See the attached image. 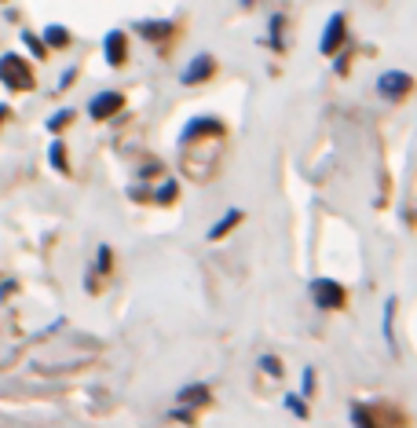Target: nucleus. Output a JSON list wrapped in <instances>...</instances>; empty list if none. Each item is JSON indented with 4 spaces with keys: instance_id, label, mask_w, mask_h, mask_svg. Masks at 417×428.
<instances>
[{
    "instance_id": "39448f33",
    "label": "nucleus",
    "mask_w": 417,
    "mask_h": 428,
    "mask_svg": "<svg viewBox=\"0 0 417 428\" xmlns=\"http://www.w3.org/2000/svg\"><path fill=\"white\" fill-rule=\"evenodd\" d=\"M212 70H216L212 55H209V51H198L194 59L184 66V73H179V81H184V84H202L205 77H212Z\"/></svg>"
},
{
    "instance_id": "9b49d317",
    "label": "nucleus",
    "mask_w": 417,
    "mask_h": 428,
    "mask_svg": "<svg viewBox=\"0 0 417 428\" xmlns=\"http://www.w3.org/2000/svg\"><path fill=\"white\" fill-rule=\"evenodd\" d=\"M176 399L184 403V406H198V403H205V399H209V388H205V384H187Z\"/></svg>"
},
{
    "instance_id": "6ab92c4d",
    "label": "nucleus",
    "mask_w": 417,
    "mask_h": 428,
    "mask_svg": "<svg viewBox=\"0 0 417 428\" xmlns=\"http://www.w3.org/2000/svg\"><path fill=\"white\" fill-rule=\"evenodd\" d=\"M352 424L355 428H373L370 414H366V406H352Z\"/></svg>"
},
{
    "instance_id": "f03ea898",
    "label": "nucleus",
    "mask_w": 417,
    "mask_h": 428,
    "mask_svg": "<svg viewBox=\"0 0 417 428\" xmlns=\"http://www.w3.org/2000/svg\"><path fill=\"white\" fill-rule=\"evenodd\" d=\"M312 296H315V304L322 311H333V308L344 304V289H340V282H333V278H315V282H312Z\"/></svg>"
},
{
    "instance_id": "393cba45",
    "label": "nucleus",
    "mask_w": 417,
    "mask_h": 428,
    "mask_svg": "<svg viewBox=\"0 0 417 428\" xmlns=\"http://www.w3.org/2000/svg\"><path fill=\"white\" fill-rule=\"evenodd\" d=\"M333 70H337V73L348 70V55H337V59H333Z\"/></svg>"
},
{
    "instance_id": "423d86ee",
    "label": "nucleus",
    "mask_w": 417,
    "mask_h": 428,
    "mask_svg": "<svg viewBox=\"0 0 417 428\" xmlns=\"http://www.w3.org/2000/svg\"><path fill=\"white\" fill-rule=\"evenodd\" d=\"M340 44H344V15L337 11V15H330V23H326V30L319 37V51L322 55H333Z\"/></svg>"
},
{
    "instance_id": "a211bd4d",
    "label": "nucleus",
    "mask_w": 417,
    "mask_h": 428,
    "mask_svg": "<svg viewBox=\"0 0 417 428\" xmlns=\"http://www.w3.org/2000/svg\"><path fill=\"white\" fill-rule=\"evenodd\" d=\"M70 118H74V110H59V114L48 118V132H59L63 125H70Z\"/></svg>"
},
{
    "instance_id": "9d476101",
    "label": "nucleus",
    "mask_w": 417,
    "mask_h": 428,
    "mask_svg": "<svg viewBox=\"0 0 417 428\" xmlns=\"http://www.w3.org/2000/svg\"><path fill=\"white\" fill-rule=\"evenodd\" d=\"M242 216H245L242 209H227V213H224V216H220V220H216L212 227H209V241H220V238H224L231 227H238V223H242Z\"/></svg>"
},
{
    "instance_id": "20e7f679",
    "label": "nucleus",
    "mask_w": 417,
    "mask_h": 428,
    "mask_svg": "<svg viewBox=\"0 0 417 428\" xmlns=\"http://www.w3.org/2000/svg\"><path fill=\"white\" fill-rule=\"evenodd\" d=\"M121 106H124L121 92H99V96H92V103H88V118H92V121H106V118H114Z\"/></svg>"
},
{
    "instance_id": "b1692460",
    "label": "nucleus",
    "mask_w": 417,
    "mask_h": 428,
    "mask_svg": "<svg viewBox=\"0 0 417 428\" xmlns=\"http://www.w3.org/2000/svg\"><path fill=\"white\" fill-rule=\"evenodd\" d=\"M74 77H77V70H66L63 81H59V88H70V84H74Z\"/></svg>"
},
{
    "instance_id": "f3484780",
    "label": "nucleus",
    "mask_w": 417,
    "mask_h": 428,
    "mask_svg": "<svg viewBox=\"0 0 417 428\" xmlns=\"http://www.w3.org/2000/svg\"><path fill=\"white\" fill-rule=\"evenodd\" d=\"M176 194H179L176 180H165V183L158 187V201H161V206H172V201H176Z\"/></svg>"
},
{
    "instance_id": "5701e85b",
    "label": "nucleus",
    "mask_w": 417,
    "mask_h": 428,
    "mask_svg": "<svg viewBox=\"0 0 417 428\" xmlns=\"http://www.w3.org/2000/svg\"><path fill=\"white\" fill-rule=\"evenodd\" d=\"M286 406H289V410H293L297 417H307V406H304V399H300V396L289 392V396H286Z\"/></svg>"
},
{
    "instance_id": "2eb2a0df",
    "label": "nucleus",
    "mask_w": 417,
    "mask_h": 428,
    "mask_svg": "<svg viewBox=\"0 0 417 428\" xmlns=\"http://www.w3.org/2000/svg\"><path fill=\"white\" fill-rule=\"evenodd\" d=\"M392 322H395V296H388V301H385V341L395 351V329H392Z\"/></svg>"
},
{
    "instance_id": "1a4fd4ad",
    "label": "nucleus",
    "mask_w": 417,
    "mask_h": 428,
    "mask_svg": "<svg viewBox=\"0 0 417 428\" xmlns=\"http://www.w3.org/2000/svg\"><path fill=\"white\" fill-rule=\"evenodd\" d=\"M172 30H176L172 18H165V23H150V18H139V23H136V33H143L147 41H165Z\"/></svg>"
},
{
    "instance_id": "dca6fc26",
    "label": "nucleus",
    "mask_w": 417,
    "mask_h": 428,
    "mask_svg": "<svg viewBox=\"0 0 417 428\" xmlns=\"http://www.w3.org/2000/svg\"><path fill=\"white\" fill-rule=\"evenodd\" d=\"M23 44H26V48H30V51H33V59H44V55H48V44H44V41H41V37H33V33H30V30H26V33H23Z\"/></svg>"
},
{
    "instance_id": "412c9836",
    "label": "nucleus",
    "mask_w": 417,
    "mask_h": 428,
    "mask_svg": "<svg viewBox=\"0 0 417 428\" xmlns=\"http://www.w3.org/2000/svg\"><path fill=\"white\" fill-rule=\"evenodd\" d=\"M110 260H114V249H110V246H99V256H96V268H99V271H110Z\"/></svg>"
},
{
    "instance_id": "ddd939ff",
    "label": "nucleus",
    "mask_w": 417,
    "mask_h": 428,
    "mask_svg": "<svg viewBox=\"0 0 417 428\" xmlns=\"http://www.w3.org/2000/svg\"><path fill=\"white\" fill-rule=\"evenodd\" d=\"M48 161H51V169H59V172L70 169V165H66V146H63V139H51V146H48Z\"/></svg>"
},
{
    "instance_id": "7ed1b4c3",
    "label": "nucleus",
    "mask_w": 417,
    "mask_h": 428,
    "mask_svg": "<svg viewBox=\"0 0 417 428\" xmlns=\"http://www.w3.org/2000/svg\"><path fill=\"white\" fill-rule=\"evenodd\" d=\"M410 84H413V81H410V73H403V70H385V73L377 77V92H380L385 99H399V96H406Z\"/></svg>"
},
{
    "instance_id": "f257e3e1",
    "label": "nucleus",
    "mask_w": 417,
    "mask_h": 428,
    "mask_svg": "<svg viewBox=\"0 0 417 428\" xmlns=\"http://www.w3.org/2000/svg\"><path fill=\"white\" fill-rule=\"evenodd\" d=\"M0 77H4V84L15 88V92L33 88V73H30V66L15 51H4V59H0Z\"/></svg>"
},
{
    "instance_id": "aec40b11",
    "label": "nucleus",
    "mask_w": 417,
    "mask_h": 428,
    "mask_svg": "<svg viewBox=\"0 0 417 428\" xmlns=\"http://www.w3.org/2000/svg\"><path fill=\"white\" fill-rule=\"evenodd\" d=\"M312 392H315V370L307 366L304 374H300V396H312Z\"/></svg>"
},
{
    "instance_id": "a878e982",
    "label": "nucleus",
    "mask_w": 417,
    "mask_h": 428,
    "mask_svg": "<svg viewBox=\"0 0 417 428\" xmlns=\"http://www.w3.org/2000/svg\"><path fill=\"white\" fill-rule=\"evenodd\" d=\"M242 4H252V0H242Z\"/></svg>"
},
{
    "instance_id": "f8f14e48",
    "label": "nucleus",
    "mask_w": 417,
    "mask_h": 428,
    "mask_svg": "<svg viewBox=\"0 0 417 428\" xmlns=\"http://www.w3.org/2000/svg\"><path fill=\"white\" fill-rule=\"evenodd\" d=\"M282 26H286V15H271V26H267V44L275 51H286L282 44Z\"/></svg>"
},
{
    "instance_id": "6e6552de",
    "label": "nucleus",
    "mask_w": 417,
    "mask_h": 428,
    "mask_svg": "<svg viewBox=\"0 0 417 428\" xmlns=\"http://www.w3.org/2000/svg\"><path fill=\"white\" fill-rule=\"evenodd\" d=\"M103 55H106V63H110V66L124 63V33L121 30H110L103 37Z\"/></svg>"
},
{
    "instance_id": "0eeeda50",
    "label": "nucleus",
    "mask_w": 417,
    "mask_h": 428,
    "mask_svg": "<svg viewBox=\"0 0 417 428\" xmlns=\"http://www.w3.org/2000/svg\"><path fill=\"white\" fill-rule=\"evenodd\" d=\"M202 132H212V136H224V125L216 121V118H191L187 125H184V143H191V139H198Z\"/></svg>"
},
{
    "instance_id": "4468645a",
    "label": "nucleus",
    "mask_w": 417,
    "mask_h": 428,
    "mask_svg": "<svg viewBox=\"0 0 417 428\" xmlns=\"http://www.w3.org/2000/svg\"><path fill=\"white\" fill-rule=\"evenodd\" d=\"M44 44L48 48H66L70 44V30L66 26H48L44 30Z\"/></svg>"
},
{
    "instance_id": "4be33fe9",
    "label": "nucleus",
    "mask_w": 417,
    "mask_h": 428,
    "mask_svg": "<svg viewBox=\"0 0 417 428\" xmlns=\"http://www.w3.org/2000/svg\"><path fill=\"white\" fill-rule=\"evenodd\" d=\"M260 370H267L271 377H278V374H282V363H278L275 355H260Z\"/></svg>"
}]
</instances>
